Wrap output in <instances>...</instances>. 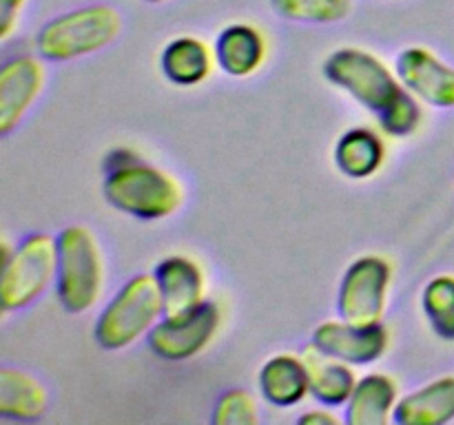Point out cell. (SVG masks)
I'll use <instances>...</instances> for the list:
<instances>
[{
    "label": "cell",
    "mask_w": 454,
    "mask_h": 425,
    "mask_svg": "<svg viewBox=\"0 0 454 425\" xmlns=\"http://www.w3.org/2000/svg\"><path fill=\"white\" fill-rule=\"evenodd\" d=\"M324 75L364 109L375 113L381 131L388 135H411L419 127V100L375 53L357 47L337 49L324 60Z\"/></svg>",
    "instance_id": "6da1fadb"
},
{
    "label": "cell",
    "mask_w": 454,
    "mask_h": 425,
    "mask_svg": "<svg viewBox=\"0 0 454 425\" xmlns=\"http://www.w3.org/2000/svg\"><path fill=\"white\" fill-rule=\"evenodd\" d=\"M105 197L120 212L137 220H164L182 206V186L173 175L146 164L133 153L124 162L105 168Z\"/></svg>",
    "instance_id": "7a4b0ae2"
},
{
    "label": "cell",
    "mask_w": 454,
    "mask_h": 425,
    "mask_svg": "<svg viewBox=\"0 0 454 425\" xmlns=\"http://www.w3.org/2000/svg\"><path fill=\"white\" fill-rule=\"evenodd\" d=\"M122 29V18L109 4H89L51 18L35 35L43 60L69 62L109 47Z\"/></svg>",
    "instance_id": "3957f363"
},
{
    "label": "cell",
    "mask_w": 454,
    "mask_h": 425,
    "mask_svg": "<svg viewBox=\"0 0 454 425\" xmlns=\"http://www.w3.org/2000/svg\"><path fill=\"white\" fill-rule=\"evenodd\" d=\"M162 317L164 301L155 274H136L105 305L93 336L105 350H122L149 335Z\"/></svg>",
    "instance_id": "277c9868"
},
{
    "label": "cell",
    "mask_w": 454,
    "mask_h": 425,
    "mask_svg": "<svg viewBox=\"0 0 454 425\" xmlns=\"http://www.w3.org/2000/svg\"><path fill=\"white\" fill-rule=\"evenodd\" d=\"M56 242L58 301L71 314L87 313L100 299L105 283V266L96 237L84 226H67L58 233Z\"/></svg>",
    "instance_id": "5b68a950"
},
{
    "label": "cell",
    "mask_w": 454,
    "mask_h": 425,
    "mask_svg": "<svg viewBox=\"0 0 454 425\" xmlns=\"http://www.w3.org/2000/svg\"><path fill=\"white\" fill-rule=\"evenodd\" d=\"M58 242L44 233H34L13 248L3 261L0 273V304L4 313L27 308L51 283H56Z\"/></svg>",
    "instance_id": "8992f818"
},
{
    "label": "cell",
    "mask_w": 454,
    "mask_h": 425,
    "mask_svg": "<svg viewBox=\"0 0 454 425\" xmlns=\"http://www.w3.org/2000/svg\"><path fill=\"white\" fill-rule=\"evenodd\" d=\"M393 268L384 257L366 255L348 266L337 292V313L355 326L381 323L388 304Z\"/></svg>",
    "instance_id": "52a82bcc"
},
{
    "label": "cell",
    "mask_w": 454,
    "mask_h": 425,
    "mask_svg": "<svg viewBox=\"0 0 454 425\" xmlns=\"http://www.w3.org/2000/svg\"><path fill=\"white\" fill-rule=\"evenodd\" d=\"M220 321V308L207 299L191 313L160 319L146 335V344L164 361H186L211 344Z\"/></svg>",
    "instance_id": "ba28073f"
},
{
    "label": "cell",
    "mask_w": 454,
    "mask_h": 425,
    "mask_svg": "<svg viewBox=\"0 0 454 425\" xmlns=\"http://www.w3.org/2000/svg\"><path fill=\"white\" fill-rule=\"evenodd\" d=\"M395 71L417 100L437 109H454V66L439 60L430 49H403L395 62Z\"/></svg>",
    "instance_id": "9c48e42d"
},
{
    "label": "cell",
    "mask_w": 454,
    "mask_h": 425,
    "mask_svg": "<svg viewBox=\"0 0 454 425\" xmlns=\"http://www.w3.org/2000/svg\"><path fill=\"white\" fill-rule=\"evenodd\" d=\"M310 344L350 366H368L380 361L388 350V330L384 323L355 326L344 319H337V321L319 323L313 330Z\"/></svg>",
    "instance_id": "30bf717a"
},
{
    "label": "cell",
    "mask_w": 454,
    "mask_h": 425,
    "mask_svg": "<svg viewBox=\"0 0 454 425\" xmlns=\"http://www.w3.org/2000/svg\"><path fill=\"white\" fill-rule=\"evenodd\" d=\"M44 87V69L38 58H12L0 69V135L18 127Z\"/></svg>",
    "instance_id": "8fae6325"
},
{
    "label": "cell",
    "mask_w": 454,
    "mask_h": 425,
    "mask_svg": "<svg viewBox=\"0 0 454 425\" xmlns=\"http://www.w3.org/2000/svg\"><path fill=\"white\" fill-rule=\"evenodd\" d=\"M153 274L164 301V317L191 313L207 301V282L198 261L182 255L167 257L155 266Z\"/></svg>",
    "instance_id": "7c38bea8"
},
{
    "label": "cell",
    "mask_w": 454,
    "mask_h": 425,
    "mask_svg": "<svg viewBox=\"0 0 454 425\" xmlns=\"http://www.w3.org/2000/svg\"><path fill=\"white\" fill-rule=\"evenodd\" d=\"M397 403V381L388 375L372 372L357 379V385L344 406V421L348 425H386L390 419H395Z\"/></svg>",
    "instance_id": "4fadbf2b"
},
{
    "label": "cell",
    "mask_w": 454,
    "mask_h": 425,
    "mask_svg": "<svg viewBox=\"0 0 454 425\" xmlns=\"http://www.w3.org/2000/svg\"><path fill=\"white\" fill-rule=\"evenodd\" d=\"M301 359L309 370L310 397L326 407H344L357 385L353 366L322 352L313 344L304 348Z\"/></svg>",
    "instance_id": "5bb4252c"
},
{
    "label": "cell",
    "mask_w": 454,
    "mask_h": 425,
    "mask_svg": "<svg viewBox=\"0 0 454 425\" xmlns=\"http://www.w3.org/2000/svg\"><path fill=\"white\" fill-rule=\"evenodd\" d=\"M399 425H446L454 421V376H442L399 398Z\"/></svg>",
    "instance_id": "9a60e30c"
},
{
    "label": "cell",
    "mask_w": 454,
    "mask_h": 425,
    "mask_svg": "<svg viewBox=\"0 0 454 425\" xmlns=\"http://www.w3.org/2000/svg\"><path fill=\"white\" fill-rule=\"evenodd\" d=\"M260 392L270 406L293 407L310 394L309 370L301 357L295 354H275L262 366Z\"/></svg>",
    "instance_id": "2e32d148"
},
{
    "label": "cell",
    "mask_w": 454,
    "mask_h": 425,
    "mask_svg": "<svg viewBox=\"0 0 454 425\" xmlns=\"http://www.w3.org/2000/svg\"><path fill=\"white\" fill-rule=\"evenodd\" d=\"M266 60L264 35L253 25H231L217 35L215 62L231 78L253 75Z\"/></svg>",
    "instance_id": "e0dca14e"
},
{
    "label": "cell",
    "mask_w": 454,
    "mask_h": 425,
    "mask_svg": "<svg viewBox=\"0 0 454 425\" xmlns=\"http://www.w3.org/2000/svg\"><path fill=\"white\" fill-rule=\"evenodd\" d=\"M215 51L208 49L204 40L195 35H180L164 47L160 66L168 82L177 87H195L211 75Z\"/></svg>",
    "instance_id": "ac0fdd59"
},
{
    "label": "cell",
    "mask_w": 454,
    "mask_h": 425,
    "mask_svg": "<svg viewBox=\"0 0 454 425\" xmlns=\"http://www.w3.org/2000/svg\"><path fill=\"white\" fill-rule=\"evenodd\" d=\"M49 394L40 381L16 367L0 370V416L9 421L40 419L47 412Z\"/></svg>",
    "instance_id": "d6986e66"
},
{
    "label": "cell",
    "mask_w": 454,
    "mask_h": 425,
    "mask_svg": "<svg viewBox=\"0 0 454 425\" xmlns=\"http://www.w3.org/2000/svg\"><path fill=\"white\" fill-rule=\"evenodd\" d=\"M386 146L377 131L357 127L346 131L335 146V164L346 177L366 180L384 164Z\"/></svg>",
    "instance_id": "ffe728a7"
},
{
    "label": "cell",
    "mask_w": 454,
    "mask_h": 425,
    "mask_svg": "<svg viewBox=\"0 0 454 425\" xmlns=\"http://www.w3.org/2000/svg\"><path fill=\"white\" fill-rule=\"evenodd\" d=\"M421 305L433 330L442 339L454 341V274L430 279L421 295Z\"/></svg>",
    "instance_id": "44dd1931"
},
{
    "label": "cell",
    "mask_w": 454,
    "mask_h": 425,
    "mask_svg": "<svg viewBox=\"0 0 454 425\" xmlns=\"http://www.w3.org/2000/svg\"><path fill=\"white\" fill-rule=\"evenodd\" d=\"M270 4L286 20L328 25V22L344 20L353 3L350 0H270Z\"/></svg>",
    "instance_id": "7402d4cb"
},
{
    "label": "cell",
    "mask_w": 454,
    "mask_h": 425,
    "mask_svg": "<svg viewBox=\"0 0 454 425\" xmlns=\"http://www.w3.org/2000/svg\"><path fill=\"white\" fill-rule=\"evenodd\" d=\"M213 423L215 425H257L260 414H257V403L253 394L247 390H229L222 394L213 410Z\"/></svg>",
    "instance_id": "603a6c76"
},
{
    "label": "cell",
    "mask_w": 454,
    "mask_h": 425,
    "mask_svg": "<svg viewBox=\"0 0 454 425\" xmlns=\"http://www.w3.org/2000/svg\"><path fill=\"white\" fill-rule=\"evenodd\" d=\"M27 0H0V38H9L18 27Z\"/></svg>",
    "instance_id": "cb8c5ba5"
},
{
    "label": "cell",
    "mask_w": 454,
    "mask_h": 425,
    "mask_svg": "<svg viewBox=\"0 0 454 425\" xmlns=\"http://www.w3.org/2000/svg\"><path fill=\"white\" fill-rule=\"evenodd\" d=\"M300 423L306 425H340L341 419L328 410H310L300 416Z\"/></svg>",
    "instance_id": "d4e9b609"
},
{
    "label": "cell",
    "mask_w": 454,
    "mask_h": 425,
    "mask_svg": "<svg viewBox=\"0 0 454 425\" xmlns=\"http://www.w3.org/2000/svg\"><path fill=\"white\" fill-rule=\"evenodd\" d=\"M145 3H149V4H160V3H167V0H145Z\"/></svg>",
    "instance_id": "484cf974"
}]
</instances>
